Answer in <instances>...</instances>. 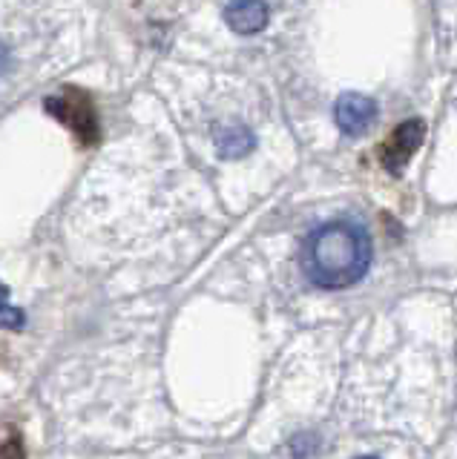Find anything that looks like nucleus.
<instances>
[{
	"instance_id": "obj_8",
	"label": "nucleus",
	"mask_w": 457,
	"mask_h": 459,
	"mask_svg": "<svg viewBox=\"0 0 457 459\" xmlns=\"http://www.w3.org/2000/svg\"><path fill=\"white\" fill-rule=\"evenodd\" d=\"M313 451H317V439H313L311 434H299V437L291 442V456H294V459H308Z\"/></svg>"
},
{
	"instance_id": "obj_3",
	"label": "nucleus",
	"mask_w": 457,
	"mask_h": 459,
	"mask_svg": "<svg viewBox=\"0 0 457 459\" xmlns=\"http://www.w3.org/2000/svg\"><path fill=\"white\" fill-rule=\"evenodd\" d=\"M374 115H377V104L365 95H356V92H346L337 98L334 104V121L346 135H360L365 129L374 124Z\"/></svg>"
},
{
	"instance_id": "obj_7",
	"label": "nucleus",
	"mask_w": 457,
	"mask_h": 459,
	"mask_svg": "<svg viewBox=\"0 0 457 459\" xmlns=\"http://www.w3.org/2000/svg\"><path fill=\"white\" fill-rule=\"evenodd\" d=\"M0 327H12V330L23 327V310L9 305V290L4 284H0Z\"/></svg>"
},
{
	"instance_id": "obj_1",
	"label": "nucleus",
	"mask_w": 457,
	"mask_h": 459,
	"mask_svg": "<svg viewBox=\"0 0 457 459\" xmlns=\"http://www.w3.org/2000/svg\"><path fill=\"white\" fill-rule=\"evenodd\" d=\"M371 264V238L354 221H331L320 227L305 244L303 267L320 287H348L365 276Z\"/></svg>"
},
{
	"instance_id": "obj_10",
	"label": "nucleus",
	"mask_w": 457,
	"mask_h": 459,
	"mask_svg": "<svg viewBox=\"0 0 457 459\" xmlns=\"http://www.w3.org/2000/svg\"><path fill=\"white\" fill-rule=\"evenodd\" d=\"M6 66H9V52H6L4 47H0V75L6 72Z\"/></svg>"
},
{
	"instance_id": "obj_5",
	"label": "nucleus",
	"mask_w": 457,
	"mask_h": 459,
	"mask_svg": "<svg viewBox=\"0 0 457 459\" xmlns=\"http://www.w3.org/2000/svg\"><path fill=\"white\" fill-rule=\"evenodd\" d=\"M224 21L239 35H256L268 26V6L265 0H231L224 6Z\"/></svg>"
},
{
	"instance_id": "obj_6",
	"label": "nucleus",
	"mask_w": 457,
	"mask_h": 459,
	"mask_svg": "<svg viewBox=\"0 0 457 459\" xmlns=\"http://www.w3.org/2000/svg\"><path fill=\"white\" fill-rule=\"evenodd\" d=\"M253 133L245 126H224L219 129V135H216V150L222 158H242V155H248L253 150Z\"/></svg>"
},
{
	"instance_id": "obj_9",
	"label": "nucleus",
	"mask_w": 457,
	"mask_h": 459,
	"mask_svg": "<svg viewBox=\"0 0 457 459\" xmlns=\"http://www.w3.org/2000/svg\"><path fill=\"white\" fill-rule=\"evenodd\" d=\"M0 459H26L21 437H12V439L0 442Z\"/></svg>"
},
{
	"instance_id": "obj_11",
	"label": "nucleus",
	"mask_w": 457,
	"mask_h": 459,
	"mask_svg": "<svg viewBox=\"0 0 457 459\" xmlns=\"http://www.w3.org/2000/svg\"><path fill=\"white\" fill-rule=\"evenodd\" d=\"M360 459H377V456H360Z\"/></svg>"
},
{
	"instance_id": "obj_4",
	"label": "nucleus",
	"mask_w": 457,
	"mask_h": 459,
	"mask_svg": "<svg viewBox=\"0 0 457 459\" xmlns=\"http://www.w3.org/2000/svg\"><path fill=\"white\" fill-rule=\"evenodd\" d=\"M420 141H423V124L420 121H406V124H400L391 138L382 143V150H380V158H382V167L385 169H391V172H400L406 164H409V158L417 152L420 147Z\"/></svg>"
},
{
	"instance_id": "obj_2",
	"label": "nucleus",
	"mask_w": 457,
	"mask_h": 459,
	"mask_svg": "<svg viewBox=\"0 0 457 459\" xmlns=\"http://www.w3.org/2000/svg\"><path fill=\"white\" fill-rule=\"evenodd\" d=\"M47 112H52L61 124L73 129L83 147H92L98 141V115L92 100L81 90H64L61 95L47 98Z\"/></svg>"
}]
</instances>
